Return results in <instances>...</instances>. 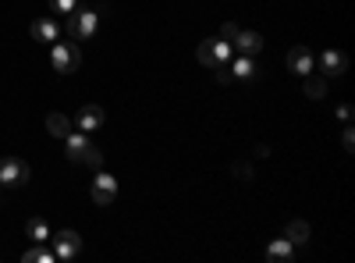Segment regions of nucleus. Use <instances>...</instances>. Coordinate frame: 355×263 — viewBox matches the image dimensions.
Returning a JSON list of instances; mask_svg holds the SVG:
<instances>
[{
	"instance_id": "nucleus-22",
	"label": "nucleus",
	"mask_w": 355,
	"mask_h": 263,
	"mask_svg": "<svg viewBox=\"0 0 355 263\" xmlns=\"http://www.w3.org/2000/svg\"><path fill=\"white\" fill-rule=\"evenodd\" d=\"M217 82H234V71H231V65H217Z\"/></svg>"
},
{
	"instance_id": "nucleus-9",
	"label": "nucleus",
	"mask_w": 355,
	"mask_h": 263,
	"mask_svg": "<svg viewBox=\"0 0 355 263\" xmlns=\"http://www.w3.org/2000/svg\"><path fill=\"white\" fill-rule=\"evenodd\" d=\"M85 150H89L85 132H68V135H64V153H68L71 164H82V153H85Z\"/></svg>"
},
{
	"instance_id": "nucleus-2",
	"label": "nucleus",
	"mask_w": 355,
	"mask_h": 263,
	"mask_svg": "<svg viewBox=\"0 0 355 263\" xmlns=\"http://www.w3.org/2000/svg\"><path fill=\"white\" fill-rule=\"evenodd\" d=\"M28 178H33V171H28V164L21 157H0V185L4 189H18Z\"/></svg>"
},
{
	"instance_id": "nucleus-11",
	"label": "nucleus",
	"mask_w": 355,
	"mask_h": 263,
	"mask_svg": "<svg viewBox=\"0 0 355 263\" xmlns=\"http://www.w3.org/2000/svg\"><path fill=\"white\" fill-rule=\"evenodd\" d=\"M57 36H61V28H57V22H53L50 15L33 22V40H40V43H57Z\"/></svg>"
},
{
	"instance_id": "nucleus-14",
	"label": "nucleus",
	"mask_w": 355,
	"mask_h": 263,
	"mask_svg": "<svg viewBox=\"0 0 355 263\" xmlns=\"http://www.w3.org/2000/svg\"><path fill=\"white\" fill-rule=\"evenodd\" d=\"M284 239H288L291 246H306V242H309V224H306V221H291V224L284 228Z\"/></svg>"
},
{
	"instance_id": "nucleus-15",
	"label": "nucleus",
	"mask_w": 355,
	"mask_h": 263,
	"mask_svg": "<svg viewBox=\"0 0 355 263\" xmlns=\"http://www.w3.org/2000/svg\"><path fill=\"white\" fill-rule=\"evenodd\" d=\"M25 235L33 239V242H50V228H46V221L43 217H28V224H25Z\"/></svg>"
},
{
	"instance_id": "nucleus-10",
	"label": "nucleus",
	"mask_w": 355,
	"mask_h": 263,
	"mask_svg": "<svg viewBox=\"0 0 355 263\" xmlns=\"http://www.w3.org/2000/svg\"><path fill=\"white\" fill-rule=\"evenodd\" d=\"M288 68H291L295 75H309V71H313L309 50H306V46H291V50H288Z\"/></svg>"
},
{
	"instance_id": "nucleus-4",
	"label": "nucleus",
	"mask_w": 355,
	"mask_h": 263,
	"mask_svg": "<svg viewBox=\"0 0 355 263\" xmlns=\"http://www.w3.org/2000/svg\"><path fill=\"white\" fill-rule=\"evenodd\" d=\"M89 196H93L96 207H110V203L117 199V178L114 174H96L93 185H89Z\"/></svg>"
},
{
	"instance_id": "nucleus-8",
	"label": "nucleus",
	"mask_w": 355,
	"mask_h": 263,
	"mask_svg": "<svg viewBox=\"0 0 355 263\" xmlns=\"http://www.w3.org/2000/svg\"><path fill=\"white\" fill-rule=\"evenodd\" d=\"M320 68H323V75H345V68H348V57L345 53H338V50H323L320 53Z\"/></svg>"
},
{
	"instance_id": "nucleus-18",
	"label": "nucleus",
	"mask_w": 355,
	"mask_h": 263,
	"mask_svg": "<svg viewBox=\"0 0 355 263\" xmlns=\"http://www.w3.org/2000/svg\"><path fill=\"white\" fill-rule=\"evenodd\" d=\"M21 260H25V263H53L57 256H53V249H43V246L36 242L33 249H25V253H21Z\"/></svg>"
},
{
	"instance_id": "nucleus-17",
	"label": "nucleus",
	"mask_w": 355,
	"mask_h": 263,
	"mask_svg": "<svg viewBox=\"0 0 355 263\" xmlns=\"http://www.w3.org/2000/svg\"><path fill=\"white\" fill-rule=\"evenodd\" d=\"M291 253H295V246L288 239H277V242H270V249H266V260L284 263V260H291Z\"/></svg>"
},
{
	"instance_id": "nucleus-23",
	"label": "nucleus",
	"mask_w": 355,
	"mask_h": 263,
	"mask_svg": "<svg viewBox=\"0 0 355 263\" xmlns=\"http://www.w3.org/2000/svg\"><path fill=\"white\" fill-rule=\"evenodd\" d=\"M239 33H242V28L234 25V22H227V25L220 28V40H234V36H239Z\"/></svg>"
},
{
	"instance_id": "nucleus-3",
	"label": "nucleus",
	"mask_w": 355,
	"mask_h": 263,
	"mask_svg": "<svg viewBox=\"0 0 355 263\" xmlns=\"http://www.w3.org/2000/svg\"><path fill=\"white\" fill-rule=\"evenodd\" d=\"M96 25H100V11H71L68 15V36L71 40H89L96 33Z\"/></svg>"
},
{
	"instance_id": "nucleus-24",
	"label": "nucleus",
	"mask_w": 355,
	"mask_h": 263,
	"mask_svg": "<svg viewBox=\"0 0 355 263\" xmlns=\"http://www.w3.org/2000/svg\"><path fill=\"white\" fill-rule=\"evenodd\" d=\"M234 174H239V178H252V167L249 164H239V167H234Z\"/></svg>"
},
{
	"instance_id": "nucleus-12",
	"label": "nucleus",
	"mask_w": 355,
	"mask_h": 263,
	"mask_svg": "<svg viewBox=\"0 0 355 263\" xmlns=\"http://www.w3.org/2000/svg\"><path fill=\"white\" fill-rule=\"evenodd\" d=\"M234 46H239V53L252 57V53L263 50V36L259 33H239V36H234Z\"/></svg>"
},
{
	"instance_id": "nucleus-20",
	"label": "nucleus",
	"mask_w": 355,
	"mask_h": 263,
	"mask_svg": "<svg viewBox=\"0 0 355 263\" xmlns=\"http://www.w3.org/2000/svg\"><path fill=\"white\" fill-rule=\"evenodd\" d=\"M82 164H89V167H103V153H100V146L89 142V150L82 153Z\"/></svg>"
},
{
	"instance_id": "nucleus-19",
	"label": "nucleus",
	"mask_w": 355,
	"mask_h": 263,
	"mask_svg": "<svg viewBox=\"0 0 355 263\" xmlns=\"http://www.w3.org/2000/svg\"><path fill=\"white\" fill-rule=\"evenodd\" d=\"M231 71H234V78H252V71H256V68H252V57H245V53H242L239 61L231 65Z\"/></svg>"
},
{
	"instance_id": "nucleus-16",
	"label": "nucleus",
	"mask_w": 355,
	"mask_h": 263,
	"mask_svg": "<svg viewBox=\"0 0 355 263\" xmlns=\"http://www.w3.org/2000/svg\"><path fill=\"white\" fill-rule=\"evenodd\" d=\"M306 78V96H313V100H323L327 96V75H302Z\"/></svg>"
},
{
	"instance_id": "nucleus-13",
	"label": "nucleus",
	"mask_w": 355,
	"mask_h": 263,
	"mask_svg": "<svg viewBox=\"0 0 355 263\" xmlns=\"http://www.w3.org/2000/svg\"><path fill=\"white\" fill-rule=\"evenodd\" d=\"M46 132L53 135V139H64L68 132H71V118H68V114H50V118H46Z\"/></svg>"
},
{
	"instance_id": "nucleus-21",
	"label": "nucleus",
	"mask_w": 355,
	"mask_h": 263,
	"mask_svg": "<svg viewBox=\"0 0 355 263\" xmlns=\"http://www.w3.org/2000/svg\"><path fill=\"white\" fill-rule=\"evenodd\" d=\"M78 8V0H50V11H61V15H71Z\"/></svg>"
},
{
	"instance_id": "nucleus-7",
	"label": "nucleus",
	"mask_w": 355,
	"mask_h": 263,
	"mask_svg": "<svg viewBox=\"0 0 355 263\" xmlns=\"http://www.w3.org/2000/svg\"><path fill=\"white\" fill-rule=\"evenodd\" d=\"M103 121H107L103 107H96V103H85L71 125H78V132H96V128H103Z\"/></svg>"
},
{
	"instance_id": "nucleus-5",
	"label": "nucleus",
	"mask_w": 355,
	"mask_h": 263,
	"mask_svg": "<svg viewBox=\"0 0 355 263\" xmlns=\"http://www.w3.org/2000/svg\"><path fill=\"white\" fill-rule=\"evenodd\" d=\"M227 57H231V46H227V40H206V43L199 46V61H202L206 68L227 65Z\"/></svg>"
},
{
	"instance_id": "nucleus-6",
	"label": "nucleus",
	"mask_w": 355,
	"mask_h": 263,
	"mask_svg": "<svg viewBox=\"0 0 355 263\" xmlns=\"http://www.w3.org/2000/svg\"><path fill=\"white\" fill-rule=\"evenodd\" d=\"M50 242H53V256H57V260H64V263L75 260L78 249H82V239L75 235V231H68V228H64V231H57Z\"/></svg>"
},
{
	"instance_id": "nucleus-1",
	"label": "nucleus",
	"mask_w": 355,
	"mask_h": 263,
	"mask_svg": "<svg viewBox=\"0 0 355 263\" xmlns=\"http://www.w3.org/2000/svg\"><path fill=\"white\" fill-rule=\"evenodd\" d=\"M50 61H53V71H61V75H71L78 65H82V50L78 43H68V40H57L50 46Z\"/></svg>"
}]
</instances>
